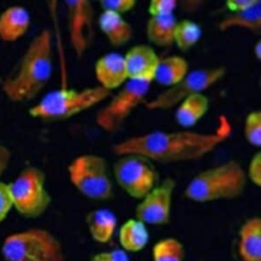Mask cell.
I'll return each mask as SVG.
<instances>
[{"label": "cell", "mask_w": 261, "mask_h": 261, "mask_svg": "<svg viewBox=\"0 0 261 261\" xmlns=\"http://www.w3.org/2000/svg\"><path fill=\"white\" fill-rule=\"evenodd\" d=\"M70 184L86 198L106 201L113 197V184L108 164L98 154H82L67 166Z\"/></svg>", "instance_id": "8992f818"}, {"label": "cell", "mask_w": 261, "mask_h": 261, "mask_svg": "<svg viewBox=\"0 0 261 261\" xmlns=\"http://www.w3.org/2000/svg\"><path fill=\"white\" fill-rule=\"evenodd\" d=\"M177 2L174 0H152L148 4V13L150 16L174 14L177 7Z\"/></svg>", "instance_id": "83f0119b"}, {"label": "cell", "mask_w": 261, "mask_h": 261, "mask_svg": "<svg viewBox=\"0 0 261 261\" xmlns=\"http://www.w3.org/2000/svg\"><path fill=\"white\" fill-rule=\"evenodd\" d=\"M247 179L256 187L261 186V152H256L250 159L248 168L246 170Z\"/></svg>", "instance_id": "f1b7e54d"}, {"label": "cell", "mask_w": 261, "mask_h": 261, "mask_svg": "<svg viewBox=\"0 0 261 261\" xmlns=\"http://www.w3.org/2000/svg\"><path fill=\"white\" fill-rule=\"evenodd\" d=\"M246 170L237 160H227L197 173L186 186L184 195L196 203L232 200L243 195Z\"/></svg>", "instance_id": "3957f363"}, {"label": "cell", "mask_w": 261, "mask_h": 261, "mask_svg": "<svg viewBox=\"0 0 261 261\" xmlns=\"http://www.w3.org/2000/svg\"><path fill=\"white\" fill-rule=\"evenodd\" d=\"M238 255L241 261H261V219H246L238 231Z\"/></svg>", "instance_id": "9a60e30c"}, {"label": "cell", "mask_w": 261, "mask_h": 261, "mask_svg": "<svg viewBox=\"0 0 261 261\" xmlns=\"http://www.w3.org/2000/svg\"><path fill=\"white\" fill-rule=\"evenodd\" d=\"M244 135L251 146L255 148L261 146V111L259 109L247 114L244 123Z\"/></svg>", "instance_id": "484cf974"}, {"label": "cell", "mask_w": 261, "mask_h": 261, "mask_svg": "<svg viewBox=\"0 0 261 261\" xmlns=\"http://www.w3.org/2000/svg\"><path fill=\"white\" fill-rule=\"evenodd\" d=\"M10 159H11L10 150L6 146L0 144V176L5 172L10 162Z\"/></svg>", "instance_id": "d6a6232c"}, {"label": "cell", "mask_w": 261, "mask_h": 261, "mask_svg": "<svg viewBox=\"0 0 261 261\" xmlns=\"http://www.w3.org/2000/svg\"><path fill=\"white\" fill-rule=\"evenodd\" d=\"M225 72L226 68L223 66L198 68L188 71L179 82L148 100L145 106L149 110H167L176 107L191 96L204 94V91L218 83Z\"/></svg>", "instance_id": "9c48e42d"}, {"label": "cell", "mask_w": 261, "mask_h": 261, "mask_svg": "<svg viewBox=\"0 0 261 261\" xmlns=\"http://www.w3.org/2000/svg\"><path fill=\"white\" fill-rule=\"evenodd\" d=\"M8 185L12 207L21 216L37 218L50 207L52 199L46 188V174L42 169L28 166Z\"/></svg>", "instance_id": "52a82bcc"}, {"label": "cell", "mask_w": 261, "mask_h": 261, "mask_svg": "<svg viewBox=\"0 0 261 261\" xmlns=\"http://www.w3.org/2000/svg\"><path fill=\"white\" fill-rule=\"evenodd\" d=\"M31 25L29 10L20 5H12L0 13V39L15 42L22 38Z\"/></svg>", "instance_id": "2e32d148"}, {"label": "cell", "mask_w": 261, "mask_h": 261, "mask_svg": "<svg viewBox=\"0 0 261 261\" xmlns=\"http://www.w3.org/2000/svg\"><path fill=\"white\" fill-rule=\"evenodd\" d=\"M123 58L128 80L153 83L160 58L153 47L147 44L135 45L123 55Z\"/></svg>", "instance_id": "4fadbf2b"}, {"label": "cell", "mask_w": 261, "mask_h": 261, "mask_svg": "<svg viewBox=\"0 0 261 261\" xmlns=\"http://www.w3.org/2000/svg\"><path fill=\"white\" fill-rule=\"evenodd\" d=\"M68 39L72 51L77 58H82L88 51L94 37L93 5L86 0L64 2Z\"/></svg>", "instance_id": "7c38bea8"}, {"label": "cell", "mask_w": 261, "mask_h": 261, "mask_svg": "<svg viewBox=\"0 0 261 261\" xmlns=\"http://www.w3.org/2000/svg\"><path fill=\"white\" fill-rule=\"evenodd\" d=\"M202 37L201 27L194 20H177L173 33V44L181 51H188L193 48Z\"/></svg>", "instance_id": "d4e9b609"}, {"label": "cell", "mask_w": 261, "mask_h": 261, "mask_svg": "<svg viewBox=\"0 0 261 261\" xmlns=\"http://www.w3.org/2000/svg\"><path fill=\"white\" fill-rule=\"evenodd\" d=\"M89 261H130L128 254L121 249L103 251L94 254Z\"/></svg>", "instance_id": "4dcf8cb0"}, {"label": "cell", "mask_w": 261, "mask_h": 261, "mask_svg": "<svg viewBox=\"0 0 261 261\" xmlns=\"http://www.w3.org/2000/svg\"><path fill=\"white\" fill-rule=\"evenodd\" d=\"M12 208L9 185L0 180V222L7 217Z\"/></svg>", "instance_id": "f546056e"}, {"label": "cell", "mask_w": 261, "mask_h": 261, "mask_svg": "<svg viewBox=\"0 0 261 261\" xmlns=\"http://www.w3.org/2000/svg\"><path fill=\"white\" fill-rule=\"evenodd\" d=\"M185 256L184 244L173 237L158 240L151 251L152 261H184Z\"/></svg>", "instance_id": "cb8c5ba5"}, {"label": "cell", "mask_w": 261, "mask_h": 261, "mask_svg": "<svg viewBox=\"0 0 261 261\" xmlns=\"http://www.w3.org/2000/svg\"><path fill=\"white\" fill-rule=\"evenodd\" d=\"M98 24L105 38L113 47L122 46L133 38V27L122 15L102 11L98 18Z\"/></svg>", "instance_id": "ffe728a7"}, {"label": "cell", "mask_w": 261, "mask_h": 261, "mask_svg": "<svg viewBox=\"0 0 261 261\" xmlns=\"http://www.w3.org/2000/svg\"><path fill=\"white\" fill-rule=\"evenodd\" d=\"M111 94L112 92L99 86L84 89L60 88L43 96L38 103L29 109V114L42 120H64L102 103Z\"/></svg>", "instance_id": "277c9868"}, {"label": "cell", "mask_w": 261, "mask_h": 261, "mask_svg": "<svg viewBox=\"0 0 261 261\" xmlns=\"http://www.w3.org/2000/svg\"><path fill=\"white\" fill-rule=\"evenodd\" d=\"M176 181L166 177L156 185L135 208V218L148 225L162 226L170 221L172 199Z\"/></svg>", "instance_id": "8fae6325"}, {"label": "cell", "mask_w": 261, "mask_h": 261, "mask_svg": "<svg viewBox=\"0 0 261 261\" xmlns=\"http://www.w3.org/2000/svg\"><path fill=\"white\" fill-rule=\"evenodd\" d=\"M118 187L130 198L141 200L156 185L158 175L152 162L136 154L118 156L112 167Z\"/></svg>", "instance_id": "30bf717a"}, {"label": "cell", "mask_w": 261, "mask_h": 261, "mask_svg": "<svg viewBox=\"0 0 261 261\" xmlns=\"http://www.w3.org/2000/svg\"><path fill=\"white\" fill-rule=\"evenodd\" d=\"M253 54L257 60H260L261 58V41L260 40H257V42L253 46Z\"/></svg>", "instance_id": "836d02e7"}, {"label": "cell", "mask_w": 261, "mask_h": 261, "mask_svg": "<svg viewBox=\"0 0 261 261\" xmlns=\"http://www.w3.org/2000/svg\"><path fill=\"white\" fill-rule=\"evenodd\" d=\"M86 224L92 240L98 244H108L117 228L115 213L107 208L93 209L86 215Z\"/></svg>", "instance_id": "e0dca14e"}, {"label": "cell", "mask_w": 261, "mask_h": 261, "mask_svg": "<svg viewBox=\"0 0 261 261\" xmlns=\"http://www.w3.org/2000/svg\"><path fill=\"white\" fill-rule=\"evenodd\" d=\"M189 71L188 61L178 55L159 58L153 82L169 88L179 82Z\"/></svg>", "instance_id": "7402d4cb"}, {"label": "cell", "mask_w": 261, "mask_h": 261, "mask_svg": "<svg viewBox=\"0 0 261 261\" xmlns=\"http://www.w3.org/2000/svg\"><path fill=\"white\" fill-rule=\"evenodd\" d=\"M151 82L127 80L96 113V124L106 133L118 130L146 99Z\"/></svg>", "instance_id": "ba28073f"}, {"label": "cell", "mask_w": 261, "mask_h": 261, "mask_svg": "<svg viewBox=\"0 0 261 261\" xmlns=\"http://www.w3.org/2000/svg\"><path fill=\"white\" fill-rule=\"evenodd\" d=\"M177 20L174 14L149 16L146 22V37L157 47L173 45V33Z\"/></svg>", "instance_id": "603a6c76"}, {"label": "cell", "mask_w": 261, "mask_h": 261, "mask_svg": "<svg viewBox=\"0 0 261 261\" xmlns=\"http://www.w3.org/2000/svg\"><path fill=\"white\" fill-rule=\"evenodd\" d=\"M257 0H228L225 2V7L229 12H236L248 8Z\"/></svg>", "instance_id": "1f68e13d"}, {"label": "cell", "mask_w": 261, "mask_h": 261, "mask_svg": "<svg viewBox=\"0 0 261 261\" xmlns=\"http://www.w3.org/2000/svg\"><path fill=\"white\" fill-rule=\"evenodd\" d=\"M120 249L127 254H135L143 251L149 243L150 234L148 226L137 218L125 220L117 233Z\"/></svg>", "instance_id": "ac0fdd59"}, {"label": "cell", "mask_w": 261, "mask_h": 261, "mask_svg": "<svg viewBox=\"0 0 261 261\" xmlns=\"http://www.w3.org/2000/svg\"><path fill=\"white\" fill-rule=\"evenodd\" d=\"M231 124L224 115L213 132L154 130L126 138L112 145V152L140 155L163 164L198 160L215 150L231 135Z\"/></svg>", "instance_id": "6da1fadb"}, {"label": "cell", "mask_w": 261, "mask_h": 261, "mask_svg": "<svg viewBox=\"0 0 261 261\" xmlns=\"http://www.w3.org/2000/svg\"><path fill=\"white\" fill-rule=\"evenodd\" d=\"M53 72V37L41 30L30 42L12 74L2 82V91L12 102L33 100L45 88Z\"/></svg>", "instance_id": "7a4b0ae2"}, {"label": "cell", "mask_w": 261, "mask_h": 261, "mask_svg": "<svg viewBox=\"0 0 261 261\" xmlns=\"http://www.w3.org/2000/svg\"><path fill=\"white\" fill-rule=\"evenodd\" d=\"M209 100L204 94L191 96L176 106L174 118L176 123L184 127L194 126L208 111Z\"/></svg>", "instance_id": "44dd1931"}, {"label": "cell", "mask_w": 261, "mask_h": 261, "mask_svg": "<svg viewBox=\"0 0 261 261\" xmlns=\"http://www.w3.org/2000/svg\"><path fill=\"white\" fill-rule=\"evenodd\" d=\"M5 261H66L59 239L45 228L32 227L7 236L1 246Z\"/></svg>", "instance_id": "5b68a950"}, {"label": "cell", "mask_w": 261, "mask_h": 261, "mask_svg": "<svg viewBox=\"0 0 261 261\" xmlns=\"http://www.w3.org/2000/svg\"><path fill=\"white\" fill-rule=\"evenodd\" d=\"M94 72L98 86L109 92L119 89L128 80L123 55L117 52L100 56L95 62Z\"/></svg>", "instance_id": "5bb4252c"}, {"label": "cell", "mask_w": 261, "mask_h": 261, "mask_svg": "<svg viewBox=\"0 0 261 261\" xmlns=\"http://www.w3.org/2000/svg\"><path fill=\"white\" fill-rule=\"evenodd\" d=\"M99 4L102 11L122 15L134 9V7L136 6V1L135 0H103V1H100Z\"/></svg>", "instance_id": "4316f807"}, {"label": "cell", "mask_w": 261, "mask_h": 261, "mask_svg": "<svg viewBox=\"0 0 261 261\" xmlns=\"http://www.w3.org/2000/svg\"><path fill=\"white\" fill-rule=\"evenodd\" d=\"M221 32L231 29H242L254 34L261 33V2L257 0L254 4L246 9L229 12L222 17L218 24Z\"/></svg>", "instance_id": "d6986e66"}]
</instances>
